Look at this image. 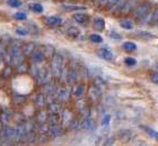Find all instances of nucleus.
Wrapping results in <instances>:
<instances>
[{
  "instance_id": "f257e3e1",
  "label": "nucleus",
  "mask_w": 158,
  "mask_h": 146,
  "mask_svg": "<svg viewBox=\"0 0 158 146\" xmlns=\"http://www.w3.org/2000/svg\"><path fill=\"white\" fill-rule=\"evenodd\" d=\"M11 85H13V89L16 91L18 94H22V96H25L32 90L33 88V81L30 77H27L26 74L23 75H18L14 79L13 82H11Z\"/></svg>"
},
{
  "instance_id": "f03ea898",
  "label": "nucleus",
  "mask_w": 158,
  "mask_h": 146,
  "mask_svg": "<svg viewBox=\"0 0 158 146\" xmlns=\"http://www.w3.org/2000/svg\"><path fill=\"white\" fill-rule=\"evenodd\" d=\"M149 15V6L148 5H141L135 9L133 16L139 20H143Z\"/></svg>"
},
{
  "instance_id": "7ed1b4c3",
  "label": "nucleus",
  "mask_w": 158,
  "mask_h": 146,
  "mask_svg": "<svg viewBox=\"0 0 158 146\" xmlns=\"http://www.w3.org/2000/svg\"><path fill=\"white\" fill-rule=\"evenodd\" d=\"M97 54H98V56H101V57L104 58V60H107V61H111V60H113V57H114L113 52L109 47H102V49H99Z\"/></svg>"
},
{
  "instance_id": "20e7f679",
  "label": "nucleus",
  "mask_w": 158,
  "mask_h": 146,
  "mask_svg": "<svg viewBox=\"0 0 158 146\" xmlns=\"http://www.w3.org/2000/svg\"><path fill=\"white\" fill-rule=\"evenodd\" d=\"M73 19L80 25H87V23L89 22V16L84 13H76L73 14Z\"/></svg>"
},
{
  "instance_id": "39448f33",
  "label": "nucleus",
  "mask_w": 158,
  "mask_h": 146,
  "mask_svg": "<svg viewBox=\"0 0 158 146\" xmlns=\"http://www.w3.org/2000/svg\"><path fill=\"white\" fill-rule=\"evenodd\" d=\"M93 27H94V29L101 32L105 27V22H104V19H103L102 17H95L93 19Z\"/></svg>"
},
{
  "instance_id": "423d86ee",
  "label": "nucleus",
  "mask_w": 158,
  "mask_h": 146,
  "mask_svg": "<svg viewBox=\"0 0 158 146\" xmlns=\"http://www.w3.org/2000/svg\"><path fill=\"white\" fill-rule=\"evenodd\" d=\"M10 104L9 97L6 94V92L2 90H0V106L1 107H8Z\"/></svg>"
},
{
  "instance_id": "0eeeda50",
  "label": "nucleus",
  "mask_w": 158,
  "mask_h": 146,
  "mask_svg": "<svg viewBox=\"0 0 158 146\" xmlns=\"http://www.w3.org/2000/svg\"><path fill=\"white\" fill-rule=\"evenodd\" d=\"M80 127H81L84 130H89L93 128V120L90 118H85V119L82 120L81 123H80Z\"/></svg>"
},
{
  "instance_id": "6e6552de",
  "label": "nucleus",
  "mask_w": 158,
  "mask_h": 146,
  "mask_svg": "<svg viewBox=\"0 0 158 146\" xmlns=\"http://www.w3.org/2000/svg\"><path fill=\"white\" fill-rule=\"evenodd\" d=\"M68 36L73 39H78L80 37V32L76 27H71V28L68 29Z\"/></svg>"
},
{
  "instance_id": "1a4fd4ad",
  "label": "nucleus",
  "mask_w": 158,
  "mask_h": 146,
  "mask_svg": "<svg viewBox=\"0 0 158 146\" xmlns=\"http://www.w3.org/2000/svg\"><path fill=\"white\" fill-rule=\"evenodd\" d=\"M85 93V87L82 85H78L73 88V96L77 98L82 97V94Z\"/></svg>"
},
{
  "instance_id": "9d476101",
  "label": "nucleus",
  "mask_w": 158,
  "mask_h": 146,
  "mask_svg": "<svg viewBox=\"0 0 158 146\" xmlns=\"http://www.w3.org/2000/svg\"><path fill=\"white\" fill-rule=\"evenodd\" d=\"M122 49H124V51H128V52H132V51L137 49V45L132 42H125L122 44Z\"/></svg>"
},
{
  "instance_id": "9b49d317",
  "label": "nucleus",
  "mask_w": 158,
  "mask_h": 146,
  "mask_svg": "<svg viewBox=\"0 0 158 146\" xmlns=\"http://www.w3.org/2000/svg\"><path fill=\"white\" fill-rule=\"evenodd\" d=\"M89 41H92L93 43H103V37L98 34H90L89 35Z\"/></svg>"
},
{
  "instance_id": "f8f14e48",
  "label": "nucleus",
  "mask_w": 158,
  "mask_h": 146,
  "mask_svg": "<svg viewBox=\"0 0 158 146\" xmlns=\"http://www.w3.org/2000/svg\"><path fill=\"white\" fill-rule=\"evenodd\" d=\"M150 22H152V25L154 26H158V8H156L155 11L152 13V18H150Z\"/></svg>"
},
{
  "instance_id": "ddd939ff",
  "label": "nucleus",
  "mask_w": 158,
  "mask_h": 146,
  "mask_svg": "<svg viewBox=\"0 0 158 146\" xmlns=\"http://www.w3.org/2000/svg\"><path fill=\"white\" fill-rule=\"evenodd\" d=\"M143 129L148 133L149 136H152V138H156V140H158V132H156V130L152 129V128H149V127H146V126H143Z\"/></svg>"
},
{
  "instance_id": "4468645a",
  "label": "nucleus",
  "mask_w": 158,
  "mask_h": 146,
  "mask_svg": "<svg viewBox=\"0 0 158 146\" xmlns=\"http://www.w3.org/2000/svg\"><path fill=\"white\" fill-rule=\"evenodd\" d=\"M124 63L125 65H128V66H135L137 64V60L135 57H131V56H128V57L124 58Z\"/></svg>"
},
{
  "instance_id": "2eb2a0df",
  "label": "nucleus",
  "mask_w": 158,
  "mask_h": 146,
  "mask_svg": "<svg viewBox=\"0 0 158 146\" xmlns=\"http://www.w3.org/2000/svg\"><path fill=\"white\" fill-rule=\"evenodd\" d=\"M120 25H121L122 28H125V29L133 28V24H132V22H130V20H122L121 23H120Z\"/></svg>"
},
{
  "instance_id": "dca6fc26",
  "label": "nucleus",
  "mask_w": 158,
  "mask_h": 146,
  "mask_svg": "<svg viewBox=\"0 0 158 146\" xmlns=\"http://www.w3.org/2000/svg\"><path fill=\"white\" fill-rule=\"evenodd\" d=\"M48 22H49L50 24H52V25H56V24H60L61 22H62V19L61 18H59V17H49L48 18Z\"/></svg>"
},
{
  "instance_id": "f3484780",
  "label": "nucleus",
  "mask_w": 158,
  "mask_h": 146,
  "mask_svg": "<svg viewBox=\"0 0 158 146\" xmlns=\"http://www.w3.org/2000/svg\"><path fill=\"white\" fill-rule=\"evenodd\" d=\"M62 7L69 10H85L86 9V7H84V6H62Z\"/></svg>"
},
{
  "instance_id": "a211bd4d",
  "label": "nucleus",
  "mask_w": 158,
  "mask_h": 146,
  "mask_svg": "<svg viewBox=\"0 0 158 146\" xmlns=\"http://www.w3.org/2000/svg\"><path fill=\"white\" fill-rule=\"evenodd\" d=\"M110 120H111V115H105L104 118L102 119V121H101V125H102V126H106V125H109Z\"/></svg>"
},
{
  "instance_id": "6ab92c4d",
  "label": "nucleus",
  "mask_w": 158,
  "mask_h": 146,
  "mask_svg": "<svg viewBox=\"0 0 158 146\" xmlns=\"http://www.w3.org/2000/svg\"><path fill=\"white\" fill-rule=\"evenodd\" d=\"M150 80L152 81V83L158 85V72H152V74H150Z\"/></svg>"
},
{
  "instance_id": "aec40b11",
  "label": "nucleus",
  "mask_w": 158,
  "mask_h": 146,
  "mask_svg": "<svg viewBox=\"0 0 158 146\" xmlns=\"http://www.w3.org/2000/svg\"><path fill=\"white\" fill-rule=\"evenodd\" d=\"M110 36H111L113 39H116V41L121 39V35H120V34H118V33H115V32H113V30L110 33Z\"/></svg>"
},
{
  "instance_id": "412c9836",
  "label": "nucleus",
  "mask_w": 158,
  "mask_h": 146,
  "mask_svg": "<svg viewBox=\"0 0 158 146\" xmlns=\"http://www.w3.org/2000/svg\"><path fill=\"white\" fill-rule=\"evenodd\" d=\"M120 0H107V3H109L110 7H113V6H116Z\"/></svg>"
},
{
  "instance_id": "4be33fe9",
  "label": "nucleus",
  "mask_w": 158,
  "mask_h": 146,
  "mask_svg": "<svg viewBox=\"0 0 158 146\" xmlns=\"http://www.w3.org/2000/svg\"><path fill=\"white\" fill-rule=\"evenodd\" d=\"M138 34L141 36H146V37H154L152 34H149V33H146V32H139Z\"/></svg>"
},
{
  "instance_id": "5701e85b",
  "label": "nucleus",
  "mask_w": 158,
  "mask_h": 146,
  "mask_svg": "<svg viewBox=\"0 0 158 146\" xmlns=\"http://www.w3.org/2000/svg\"><path fill=\"white\" fill-rule=\"evenodd\" d=\"M34 10H36V11L41 13V11L43 10V7L41 6V5H35V6H34Z\"/></svg>"
},
{
  "instance_id": "b1692460",
  "label": "nucleus",
  "mask_w": 158,
  "mask_h": 146,
  "mask_svg": "<svg viewBox=\"0 0 158 146\" xmlns=\"http://www.w3.org/2000/svg\"><path fill=\"white\" fill-rule=\"evenodd\" d=\"M3 66H5V65H3V62L0 60V71H1V70L3 69Z\"/></svg>"
}]
</instances>
